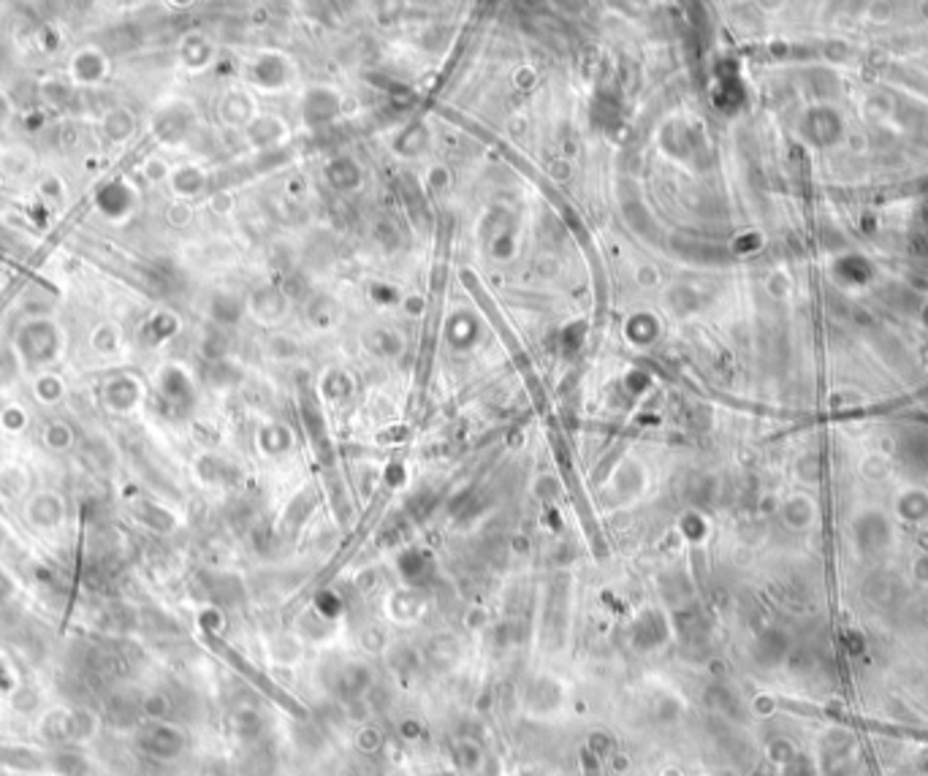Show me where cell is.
I'll list each match as a JSON object with an SVG mask.
<instances>
[{
    "mask_svg": "<svg viewBox=\"0 0 928 776\" xmlns=\"http://www.w3.org/2000/svg\"><path fill=\"white\" fill-rule=\"evenodd\" d=\"M14 684H17V679H14V673H12L9 663H6L4 657H0V692H12Z\"/></svg>",
    "mask_w": 928,
    "mask_h": 776,
    "instance_id": "cell-7",
    "label": "cell"
},
{
    "mask_svg": "<svg viewBox=\"0 0 928 776\" xmlns=\"http://www.w3.org/2000/svg\"><path fill=\"white\" fill-rule=\"evenodd\" d=\"M35 703H38V701H35V692H33L30 687H19V689H14V706H17L19 711H30Z\"/></svg>",
    "mask_w": 928,
    "mask_h": 776,
    "instance_id": "cell-6",
    "label": "cell"
},
{
    "mask_svg": "<svg viewBox=\"0 0 928 776\" xmlns=\"http://www.w3.org/2000/svg\"><path fill=\"white\" fill-rule=\"evenodd\" d=\"M50 768H55L60 776H85L88 773V760L76 749H55L50 755Z\"/></svg>",
    "mask_w": 928,
    "mask_h": 776,
    "instance_id": "cell-5",
    "label": "cell"
},
{
    "mask_svg": "<svg viewBox=\"0 0 928 776\" xmlns=\"http://www.w3.org/2000/svg\"><path fill=\"white\" fill-rule=\"evenodd\" d=\"M136 747L152 760H174L185 749V733L172 722L147 719L136 730Z\"/></svg>",
    "mask_w": 928,
    "mask_h": 776,
    "instance_id": "cell-2",
    "label": "cell"
},
{
    "mask_svg": "<svg viewBox=\"0 0 928 776\" xmlns=\"http://www.w3.org/2000/svg\"><path fill=\"white\" fill-rule=\"evenodd\" d=\"M50 768V755L33 747H19V744H0V771H14V773H42Z\"/></svg>",
    "mask_w": 928,
    "mask_h": 776,
    "instance_id": "cell-3",
    "label": "cell"
},
{
    "mask_svg": "<svg viewBox=\"0 0 928 776\" xmlns=\"http://www.w3.org/2000/svg\"><path fill=\"white\" fill-rule=\"evenodd\" d=\"M98 730L101 719L90 709L58 706L38 719V739L55 749H73L79 744H88L98 736Z\"/></svg>",
    "mask_w": 928,
    "mask_h": 776,
    "instance_id": "cell-1",
    "label": "cell"
},
{
    "mask_svg": "<svg viewBox=\"0 0 928 776\" xmlns=\"http://www.w3.org/2000/svg\"><path fill=\"white\" fill-rule=\"evenodd\" d=\"M63 513H65L63 500L55 497V495H50V492L35 495V497L30 500V505H27V519H30L38 529H52V526H58V524L63 521Z\"/></svg>",
    "mask_w": 928,
    "mask_h": 776,
    "instance_id": "cell-4",
    "label": "cell"
},
{
    "mask_svg": "<svg viewBox=\"0 0 928 776\" xmlns=\"http://www.w3.org/2000/svg\"><path fill=\"white\" fill-rule=\"evenodd\" d=\"M4 595H6V584H4V579H0V597Z\"/></svg>",
    "mask_w": 928,
    "mask_h": 776,
    "instance_id": "cell-8",
    "label": "cell"
}]
</instances>
